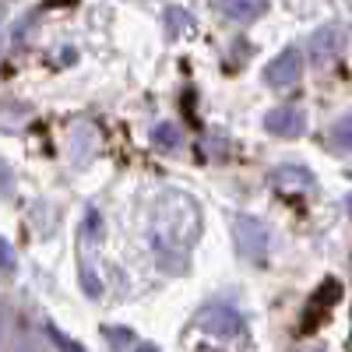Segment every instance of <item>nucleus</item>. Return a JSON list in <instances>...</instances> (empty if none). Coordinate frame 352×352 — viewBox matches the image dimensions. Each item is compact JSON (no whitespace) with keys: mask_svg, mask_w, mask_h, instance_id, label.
Masks as SVG:
<instances>
[{"mask_svg":"<svg viewBox=\"0 0 352 352\" xmlns=\"http://www.w3.org/2000/svg\"><path fill=\"white\" fill-rule=\"evenodd\" d=\"M201 236V204L184 190H162L152 204V250L162 268L184 275Z\"/></svg>","mask_w":352,"mask_h":352,"instance_id":"f257e3e1","label":"nucleus"},{"mask_svg":"<svg viewBox=\"0 0 352 352\" xmlns=\"http://www.w3.org/2000/svg\"><path fill=\"white\" fill-rule=\"evenodd\" d=\"M194 331L212 335V338H236V335L247 331V320L229 303H208L194 314Z\"/></svg>","mask_w":352,"mask_h":352,"instance_id":"f03ea898","label":"nucleus"},{"mask_svg":"<svg viewBox=\"0 0 352 352\" xmlns=\"http://www.w3.org/2000/svg\"><path fill=\"white\" fill-rule=\"evenodd\" d=\"M232 236H236V250L254 261V264H264L268 261V250H272V232L261 219L254 215H236L232 219Z\"/></svg>","mask_w":352,"mask_h":352,"instance_id":"7ed1b4c3","label":"nucleus"},{"mask_svg":"<svg viewBox=\"0 0 352 352\" xmlns=\"http://www.w3.org/2000/svg\"><path fill=\"white\" fill-rule=\"evenodd\" d=\"M300 74H303V53L296 50V46H289V50H282L275 60L264 67V85H272V88H292L300 81Z\"/></svg>","mask_w":352,"mask_h":352,"instance_id":"20e7f679","label":"nucleus"},{"mask_svg":"<svg viewBox=\"0 0 352 352\" xmlns=\"http://www.w3.org/2000/svg\"><path fill=\"white\" fill-rule=\"evenodd\" d=\"M264 127H268L275 138H300L303 131H307V113L300 109V106H292V102H285V106H275L268 116H264Z\"/></svg>","mask_w":352,"mask_h":352,"instance_id":"39448f33","label":"nucleus"},{"mask_svg":"<svg viewBox=\"0 0 352 352\" xmlns=\"http://www.w3.org/2000/svg\"><path fill=\"white\" fill-rule=\"evenodd\" d=\"M272 184L282 190V194H310L314 190V176L300 166H278L272 169Z\"/></svg>","mask_w":352,"mask_h":352,"instance_id":"423d86ee","label":"nucleus"},{"mask_svg":"<svg viewBox=\"0 0 352 352\" xmlns=\"http://www.w3.org/2000/svg\"><path fill=\"white\" fill-rule=\"evenodd\" d=\"M342 46V28L338 25H328V28H320V32L314 36V64L317 67H324L335 60V53Z\"/></svg>","mask_w":352,"mask_h":352,"instance_id":"0eeeda50","label":"nucleus"},{"mask_svg":"<svg viewBox=\"0 0 352 352\" xmlns=\"http://www.w3.org/2000/svg\"><path fill=\"white\" fill-rule=\"evenodd\" d=\"M219 11L232 21H254L268 11V0H219Z\"/></svg>","mask_w":352,"mask_h":352,"instance_id":"6e6552de","label":"nucleus"},{"mask_svg":"<svg viewBox=\"0 0 352 352\" xmlns=\"http://www.w3.org/2000/svg\"><path fill=\"white\" fill-rule=\"evenodd\" d=\"M166 25H169V36H180V32H194L190 11H184V8H169V11H166Z\"/></svg>","mask_w":352,"mask_h":352,"instance_id":"1a4fd4ad","label":"nucleus"},{"mask_svg":"<svg viewBox=\"0 0 352 352\" xmlns=\"http://www.w3.org/2000/svg\"><path fill=\"white\" fill-rule=\"evenodd\" d=\"M152 141L159 144V148H166V152H169V148H176V144H180V131H176L173 124H159V127H155V134H152Z\"/></svg>","mask_w":352,"mask_h":352,"instance_id":"9d476101","label":"nucleus"},{"mask_svg":"<svg viewBox=\"0 0 352 352\" xmlns=\"http://www.w3.org/2000/svg\"><path fill=\"white\" fill-rule=\"evenodd\" d=\"M331 144L338 152H345L349 148V120H338V127H335V138H331Z\"/></svg>","mask_w":352,"mask_h":352,"instance_id":"9b49d317","label":"nucleus"},{"mask_svg":"<svg viewBox=\"0 0 352 352\" xmlns=\"http://www.w3.org/2000/svg\"><path fill=\"white\" fill-rule=\"evenodd\" d=\"M0 272H14V250L8 240H0Z\"/></svg>","mask_w":352,"mask_h":352,"instance_id":"f8f14e48","label":"nucleus"},{"mask_svg":"<svg viewBox=\"0 0 352 352\" xmlns=\"http://www.w3.org/2000/svg\"><path fill=\"white\" fill-rule=\"evenodd\" d=\"M11 184H14V176H11V166L0 159V197H8L11 194Z\"/></svg>","mask_w":352,"mask_h":352,"instance_id":"ddd939ff","label":"nucleus"},{"mask_svg":"<svg viewBox=\"0 0 352 352\" xmlns=\"http://www.w3.org/2000/svg\"><path fill=\"white\" fill-rule=\"evenodd\" d=\"M106 338H109L113 345H138L134 335H127V331H120V328H106Z\"/></svg>","mask_w":352,"mask_h":352,"instance_id":"4468645a","label":"nucleus"},{"mask_svg":"<svg viewBox=\"0 0 352 352\" xmlns=\"http://www.w3.org/2000/svg\"><path fill=\"white\" fill-rule=\"evenodd\" d=\"M0 328H4V320H0ZM0 342H4V335H0Z\"/></svg>","mask_w":352,"mask_h":352,"instance_id":"2eb2a0df","label":"nucleus"},{"mask_svg":"<svg viewBox=\"0 0 352 352\" xmlns=\"http://www.w3.org/2000/svg\"><path fill=\"white\" fill-rule=\"evenodd\" d=\"M4 8H8V4H0V14H4Z\"/></svg>","mask_w":352,"mask_h":352,"instance_id":"dca6fc26","label":"nucleus"}]
</instances>
